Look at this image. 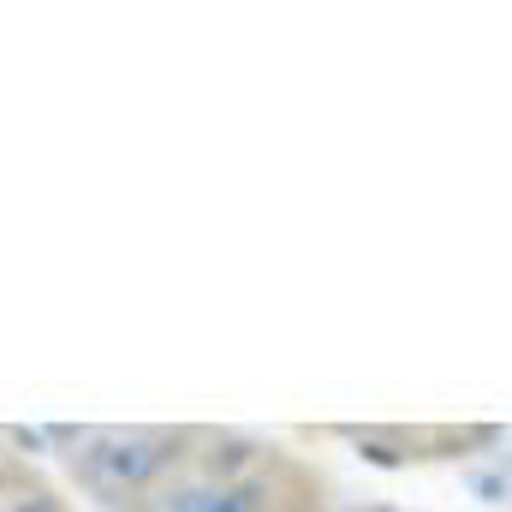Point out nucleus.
Listing matches in <instances>:
<instances>
[{
  "label": "nucleus",
  "instance_id": "obj_1",
  "mask_svg": "<svg viewBox=\"0 0 512 512\" xmlns=\"http://www.w3.org/2000/svg\"><path fill=\"white\" fill-rule=\"evenodd\" d=\"M90 471L96 477H108V483H143L149 471H155V453L143 447V441H108V447H96L90 453Z\"/></svg>",
  "mask_w": 512,
  "mask_h": 512
},
{
  "label": "nucleus",
  "instance_id": "obj_2",
  "mask_svg": "<svg viewBox=\"0 0 512 512\" xmlns=\"http://www.w3.org/2000/svg\"><path fill=\"white\" fill-rule=\"evenodd\" d=\"M12 512H54V501H18Z\"/></svg>",
  "mask_w": 512,
  "mask_h": 512
}]
</instances>
